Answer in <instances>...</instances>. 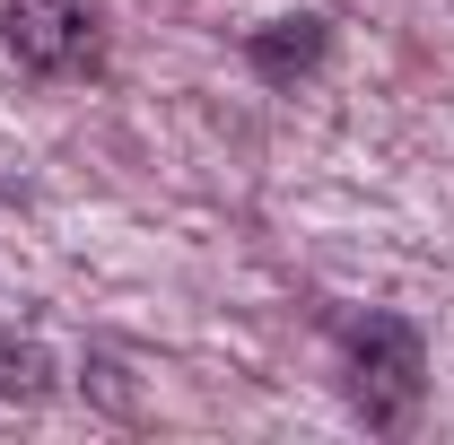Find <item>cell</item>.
<instances>
[{
    "instance_id": "cell-1",
    "label": "cell",
    "mask_w": 454,
    "mask_h": 445,
    "mask_svg": "<svg viewBox=\"0 0 454 445\" xmlns=\"http://www.w3.org/2000/svg\"><path fill=\"white\" fill-rule=\"evenodd\" d=\"M0 35H9V53L27 61V70L70 79V70L97 61V9L88 0H9L0 9Z\"/></svg>"
},
{
    "instance_id": "cell-2",
    "label": "cell",
    "mask_w": 454,
    "mask_h": 445,
    "mask_svg": "<svg viewBox=\"0 0 454 445\" xmlns=\"http://www.w3.org/2000/svg\"><path fill=\"white\" fill-rule=\"evenodd\" d=\"M376 349V367L358 358V402H367V419L376 428H402L411 419V402H419V340L402 332V324H367V332H349Z\"/></svg>"
}]
</instances>
